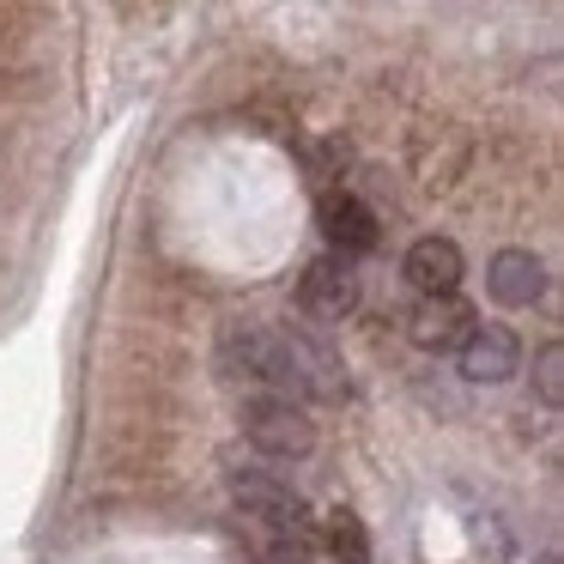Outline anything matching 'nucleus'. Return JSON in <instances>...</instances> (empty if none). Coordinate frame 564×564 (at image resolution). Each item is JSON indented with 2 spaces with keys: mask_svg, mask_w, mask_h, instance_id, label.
Masks as SVG:
<instances>
[{
  "mask_svg": "<svg viewBox=\"0 0 564 564\" xmlns=\"http://www.w3.org/2000/svg\"><path fill=\"white\" fill-rule=\"evenodd\" d=\"M243 437L256 443L261 455H273V462H297V455L316 449L310 413L297 401H285V394H256V401L243 406Z\"/></svg>",
  "mask_w": 564,
  "mask_h": 564,
  "instance_id": "7ed1b4c3",
  "label": "nucleus"
},
{
  "mask_svg": "<svg viewBox=\"0 0 564 564\" xmlns=\"http://www.w3.org/2000/svg\"><path fill=\"white\" fill-rule=\"evenodd\" d=\"M406 334H413V346H425V352H449V346H462L467 334H474V304H467L462 292L419 297L413 316H406Z\"/></svg>",
  "mask_w": 564,
  "mask_h": 564,
  "instance_id": "423d86ee",
  "label": "nucleus"
},
{
  "mask_svg": "<svg viewBox=\"0 0 564 564\" xmlns=\"http://www.w3.org/2000/svg\"><path fill=\"white\" fill-rule=\"evenodd\" d=\"M486 285H491V297H498V304L528 310V304H540V297H546V261H540L534 249H498V256H491V268H486Z\"/></svg>",
  "mask_w": 564,
  "mask_h": 564,
  "instance_id": "0eeeda50",
  "label": "nucleus"
},
{
  "mask_svg": "<svg viewBox=\"0 0 564 564\" xmlns=\"http://www.w3.org/2000/svg\"><path fill=\"white\" fill-rule=\"evenodd\" d=\"M297 304L310 310L316 322H340L358 310V273L346 256H322L304 268V280H297Z\"/></svg>",
  "mask_w": 564,
  "mask_h": 564,
  "instance_id": "20e7f679",
  "label": "nucleus"
},
{
  "mask_svg": "<svg viewBox=\"0 0 564 564\" xmlns=\"http://www.w3.org/2000/svg\"><path fill=\"white\" fill-rule=\"evenodd\" d=\"M322 546H328L334 564H370V534H365V522H358L346 503L322 516Z\"/></svg>",
  "mask_w": 564,
  "mask_h": 564,
  "instance_id": "9d476101",
  "label": "nucleus"
},
{
  "mask_svg": "<svg viewBox=\"0 0 564 564\" xmlns=\"http://www.w3.org/2000/svg\"><path fill=\"white\" fill-rule=\"evenodd\" d=\"M401 273L413 280L419 297H449L455 285H462V249H455L449 237H419V243L406 249Z\"/></svg>",
  "mask_w": 564,
  "mask_h": 564,
  "instance_id": "6e6552de",
  "label": "nucleus"
},
{
  "mask_svg": "<svg viewBox=\"0 0 564 564\" xmlns=\"http://www.w3.org/2000/svg\"><path fill=\"white\" fill-rule=\"evenodd\" d=\"M322 231H328V243L340 249V256H365V249H377V213L365 207V200H352V195H340V200H328L322 207Z\"/></svg>",
  "mask_w": 564,
  "mask_h": 564,
  "instance_id": "1a4fd4ad",
  "label": "nucleus"
},
{
  "mask_svg": "<svg viewBox=\"0 0 564 564\" xmlns=\"http://www.w3.org/2000/svg\"><path fill=\"white\" fill-rule=\"evenodd\" d=\"M231 498L243 503V516L268 522L280 540L310 546V503L297 498V491L285 486L280 474H268V467H243V474H231Z\"/></svg>",
  "mask_w": 564,
  "mask_h": 564,
  "instance_id": "f03ea898",
  "label": "nucleus"
},
{
  "mask_svg": "<svg viewBox=\"0 0 564 564\" xmlns=\"http://www.w3.org/2000/svg\"><path fill=\"white\" fill-rule=\"evenodd\" d=\"M455 352H462L467 382H510L516 370H522V340H516L503 322H474V334H467Z\"/></svg>",
  "mask_w": 564,
  "mask_h": 564,
  "instance_id": "39448f33",
  "label": "nucleus"
},
{
  "mask_svg": "<svg viewBox=\"0 0 564 564\" xmlns=\"http://www.w3.org/2000/svg\"><path fill=\"white\" fill-rule=\"evenodd\" d=\"M534 389L546 406H564V346L558 340H546L534 352Z\"/></svg>",
  "mask_w": 564,
  "mask_h": 564,
  "instance_id": "9b49d317",
  "label": "nucleus"
},
{
  "mask_svg": "<svg viewBox=\"0 0 564 564\" xmlns=\"http://www.w3.org/2000/svg\"><path fill=\"white\" fill-rule=\"evenodd\" d=\"M280 394L297 401V406L304 401H340L346 394L340 358H334L322 340H310V334L280 328Z\"/></svg>",
  "mask_w": 564,
  "mask_h": 564,
  "instance_id": "f257e3e1",
  "label": "nucleus"
}]
</instances>
